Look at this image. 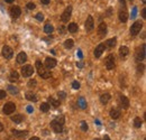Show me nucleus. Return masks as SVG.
<instances>
[{"mask_svg":"<svg viewBox=\"0 0 146 140\" xmlns=\"http://www.w3.org/2000/svg\"><path fill=\"white\" fill-rule=\"evenodd\" d=\"M35 67H36L37 73H38V75H39L40 77L45 78V80H46V78H50V77H51V72H48L46 69H45L44 64L40 62V60H36Z\"/></svg>","mask_w":146,"mask_h":140,"instance_id":"obj_1","label":"nucleus"},{"mask_svg":"<svg viewBox=\"0 0 146 140\" xmlns=\"http://www.w3.org/2000/svg\"><path fill=\"white\" fill-rule=\"evenodd\" d=\"M142 28H143V22H142L141 20L135 21L134 24L132 25V27H130V35L132 36L138 35V33H141Z\"/></svg>","mask_w":146,"mask_h":140,"instance_id":"obj_2","label":"nucleus"},{"mask_svg":"<svg viewBox=\"0 0 146 140\" xmlns=\"http://www.w3.org/2000/svg\"><path fill=\"white\" fill-rule=\"evenodd\" d=\"M15 110H16V104H15L14 102H7V103L3 105V109H2L3 113H5L6 115H9L11 113H14Z\"/></svg>","mask_w":146,"mask_h":140,"instance_id":"obj_3","label":"nucleus"},{"mask_svg":"<svg viewBox=\"0 0 146 140\" xmlns=\"http://www.w3.org/2000/svg\"><path fill=\"white\" fill-rule=\"evenodd\" d=\"M71 16H72V6H69V7H66L64 11H63V14L61 16V20L63 22H67L70 20Z\"/></svg>","mask_w":146,"mask_h":140,"instance_id":"obj_4","label":"nucleus"},{"mask_svg":"<svg viewBox=\"0 0 146 140\" xmlns=\"http://www.w3.org/2000/svg\"><path fill=\"white\" fill-rule=\"evenodd\" d=\"M13 55H14L13 48L9 47V46H7V45H5V46L2 47V56L6 59H10L11 57H13Z\"/></svg>","mask_w":146,"mask_h":140,"instance_id":"obj_5","label":"nucleus"},{"mask_svg":"<svg viewBox=\"0 0 146 140\" xmlns=\"http://www.w3.org/2000/svg\"><path fill=\"white\" fill-rule=\"evenodd\" d=\"M33 73H34V69H33L32 65H25V66H22V69H21V74H22V76H24V77H29V76H32Z\"/></svg>","mask_w":146,"mask_h":140,"instance_id":"obj_6","label":"nucleus"},{"mask_svg":"<svg viewBox=\"0 0 146 140\" xmlns=\"http://www.w3.org/2000/svg\"><path fill=\"white\" fill-rule=\"evenodd\" d=\"M106 67H107V70H112V69H115V56L110 54V55H108L107 56V58H106Z\"/></svg>","mask_w":146,"mask_h":140,"instance_id":"obj_7","label":"nucleus"},{"mask_svg":"<svg viewBox=\"0 0 146 140\" xmlns=\"http://www.w3.org/2000/svg\"><path fill=\"white\" fill-rule=\"evenodd\" d=\"M93 28H95V20H93L92 16H88L87 20H85V29L88 33H90L93 30Z\"/></svg>","mask_w":146,"mask_h":140,"instance_id":"obj_8","label":"nucleus"},{"mask_svg":"<svg viewBox=\"0 0 146 140\" xmlns=\"http://www.w3.org/2000/svg\"><path fill=\"white\" fill-rule=\"evenodd\" d=\"M136 59L138 62H142V60L145 59V44H143L142 47L138 48V51L136 53Z\"/></svg>","mask_w":146,"mask_h":140,"instance_id":"obj_9","label":"nucleus"},{"mask_svg":"<svg viewBox=\"0 0 146 140\" xmlns=\"http://www.w3.org/2000/svg\"><path fill=\"white\" fill-rule=\"evenodd\" d=\"M10 15H11V17H13L14 19H17V18L21 15V9H20L18 6L11 7V9H10Z\"/></svg>","mask_w":146,"mask_h":140,"instance_id":"obj_10","label":"nucleus"},{"mask_svg":"<svg viewBox=\"0 0 146 140\" xmlns=\"http://www.w3.org/2000/svg\"><path fill=\"white\" fill-rule=\"evenodd\" d=\"M56 64H57V62H56V59L53 58V57H47L46 59H45V67L46 69H54V67L56 66Z\"/></svg>","mask_w":146,"mask_h":140,"instance_id":"obj_11","label":"nucleus"},{"mask_svg":"<svg viewBox=\"0 0 146 140\" xmlns=\"http://www.w3.org/2000/svg\"><path fill=\"white\" fill-rule=\"evenodd\" d=\"M106 50V46H104V44H99L98 46L96 47V50H95V57L96 58H99L101 55H102V53H103V51Z\"/></svg>","mask_w":146,"mask_h":140,"instance_id":"obj_12","label":"nucleus"},{"mask_svg":"<svg viewBox=\"0 0 146 140\" xmlns=\"http://www.w3.org/2000/svg\"><path fill=\"white\" fill-rule=\"evenodd\" d=\"M11 133H13L15 137H17V138H25V137H27L28 131H26V130H16V129H13V130H11Z\"/></svg>","mask_w":146,"mask_h":140,"instance_id":"obj_13","label":"nucleus"},{"mask_svg":"<svg viewBox=\"0 0 146 140\" xmlns=\"http://www.w3.org/2000/svg\"><path fill=\"white\" fill-rule=\"evenodd\" d=\"M118 17H119V20H120L121 22H126V21H127V19H128V13H127L126 8L119 10Z\"/></svg>","mask_w":146,"mask_h":140,"instance_id":"obj_14","label":"nucleus"},{"mask_svg":"<svg viewBox=\"0 0 146 140\" xmlns=\"http://www.w3.org/2000/svg\"><path fill=\"white\" fill-rule=\"evenodd\" d=\"M51 128L53 129L54 132H56V133H60V132L63 131V126H61L60 123H57L55 120L51 121Z\"/></svg>","mask_w":146,"mask_h":140,"instance_id":"obj_15","label":"nucleus"},{"mask_svg":"<svg viewBox=\"0 0 146 140\" xmlns=\"http://www.w3.org/2000/svg\"><path fill=\"white\" fill-rule=\"evenodd\" d=\"M98 33H99V36L100 37H104L107 34V25L104 22H101L98 27Z\"/></svg>","mask_w":146,"mask_h":140,"instance_id":"obj_16","label":"nucleus"},{"mask_svg":"<svg viewBox=\"0 0 146 140\" xmlns=\"http://www.w3.org/2000/svg\"><path fill=\"white\" fill-rule=\"evenodd\" d=\"M120 105L122 109H128L129 108V100L125 95H120Z\"/></svg>","mask_w":146,"mask_h":140,"instance_id":"obj_17","label":"nucleus"},{"mask_svg":"<svg viewBox=\"0 0 146 140\" xmlns=\"http://www.w3.org/2000/svg\"><path fill=\"white\" fill-rule=\"evenodd\" d=\"M17 63H19V64H24L26 60H27V54L26 53H24V52H21V53H19V54L17 55Z\"/></svg>","mask_w":146,"mask_h":140,"instance_id":"obj_18","label":"nucleus"},{"mask_svg":"<svg viewBox=\"0 0 146 140\" xmlns=\"http://www.w3.org/2000/svg\"><path fill=\"white\" fill-rule=\"evenodd\" d=\"M128 54H129V50H128L127 46H121L120 48H119V55H120L121 58H125Z\"/></svg>","mask_w":146,"mask_h":140,"instance_id":"obj_19","label":"nucleus"},{"mask_svg":"<svg viewBox=\"0 0 146 140\" xmlns=\"http://www.w3.org/2000/svg\"><path fill=\"white\" fill-rule=\"evenodd\" d=\"M54 32V27L51 22H46V25L44 26V33H46L47 35H51Z\"/></svg>","mask_w":146,"mask_h":140,"instance_id":"obj_20","label":"nucleus"},{"mask_svg":"<svg viewBox=\"0 0 146 140\" xmlns=\"http://www.w3.org/2000/svg\"><path fill=\"white\" fill-rule=\"evenodd\" d=\"M110 98H111V95H110L109 93H103L102 95L100 96V102H101L102 104H107L108 102H109Z\"/></svg>","mask_w":146,"mask_h":140,"instance_id":"obj_21","label":"nucleus"},{"mask_svg":"<svg viewBox=\"0 0 146 140\" xmlns=\"http://www.w3.org/2000/svg\"><path fill=\"white\" fill-rule=\"evenodd\" d=\"M18 78H19V74H18V72L17 71H11V73L9 75L10 82H17Z\"/></svg>","mask_w":146,"mask_h":140,"instance_id":"obj_22","label":"nucleus"},{"mask_svg":"<svg viewBox=\"0 0 146 140\" xmlns=\"http://www.w3.org/2000/svg\"><path fill=\"white\" fill-rule=\"evenodd\" d=\"M110 117H111V119H118L119 117H120V111L118 110V109H111L110 110Z\"/></svg>","mask_w":146,"mask_h":140,"instance_id":"obj_23","label":"nucleus"},{"mask_svg":"<svg viewBox=\"0 0 146 140\" xmlns=\"http://www.w3.org/2000/svg\"><path fill=\"white\" fill-rule=\"evenodd\" d=\"M22 120H24V117H22V114H15L11 117V121L15 123H21Z\"/></svg>","mask_w":146,"mask_h":140,"instance_id":"obj_24","label":"nucleus"},{"mask_svg":"<svg viewBox=\"0 0 146 140\" xmlns=\"http://www.w3.org/2000/svg\"><path fill=\"white\" fill-rule=\"evenodd\" d=\"M78 25L75 24V22H71V24H69V27H67V30L71 33V34H75L78 32Z\"/></svg>","mask_w":146,"mask_h":140,"instance_id":"obj_25","label":"nucleus"},{"mask_svg":"<svg viewBox=\"0 0 146 140\" xmlns=\"http://www.w3.org/2000/svg\"><path fill=\"white\" fill-rule=\"evenodd\" d=\"M78 104H79V107H80L81 109H85V108H87V101L84 100L83 96H80V98H79Z\"/></svg>","mask_w":146,"mask_h":140,"instance_id":"obj_26","label":"nucleus"},{"mask_svg":"<svg viewBox=\"0 0 146 140\" xmlns=\"http://www.w3.org/2000/svg\"><path fill=\"white\" fill-rule=\"evenodd\" d=\"M26 99L28 101H32V102H36L37 101V96L35 95L34 93H31V92H27L26 93Z\"/></svg>","mask_w":146,"mask_h":140,"instance_id":"obj_27","label":"nucleus"},{"mask_svg":"<svg viewBox=\"0 0 146 140\" xmlns=\"http://www.w3.org/2000/svg\"><path fill=\"white\" fill-rule=\"evenodd\" d=\"M116 43H117V38H116V37H114V38H110V39H108L106 44H107V46L109 47V48H112V47H115Z\"/></svg>","mask_w":146,"mask_h":140,"instance_id":"obj_28","label":"nucleus"},{"mask_svg":"<svg viewBox=\"0 0 146 140\" xmlns=\"http://www.w3.org/2000/svg\"><path fill=\"white\" fill-rule=\"evenodd\" d=\"M39 110L42 112H47L48 110H50V104H48L47 102H43L39 107Z\"/></svg>","mask_w":146,"mask_h":140,"instance_id":"obj_29","label":"nucleus"},{"mask_svg":"<svg viewBox=\"0 0 146 140\" xmlns=\"http://www.w3.org/2000/svg\"><path fill=\"white\" fill-rule=\"evenodd\" d=\"M74 46V41H73V39H66L65 41H64V47L65 48H72Z\"/></svg>","mask_w":146,"mask_h":140,"instance_id":"obj_30","label":"nucleus"},{"mask_svg":"<svg viewBox=\"0 0 146 140\" xmlns=\"http://www.w3.org/2000/svg\"><path fill=\"white\" fill-rule=\"evenodd\" d=\"M142 124H143V121H142L141 118H138V117H137V118L134 119V127L135 128H141Z\"/></svg>","mask_w":146,"mask_h":140,"instance_id":"obj_31","label":"nucleus"},{"mask_svg":"<svg viewBox=\"0 0 146 140\" xmlns=\"http://www.w3.org/2000/svg\"><path fill=\"white\" fill-rule=\"evenodd\" d=\"M8 91H9V92H10L11 94H13V95H15V94H18V93H19V90H18V89L16 88V86H14V85H9V86H8Z\"/></svg>","mask_w":146,"mask_h":140,"instance_id":"obj_32","label":"nucleus"},{"mask_svg":"<svg viewBox=\"0 0 146 140\" xmlns=\"http://www.w3.org/2000/svg\"><path fill=\"white\" fill-rule=\"evenodd\" d=\"M48 104H52L54 108H57L59 105H60V102L56 101L54 98H48Z\"/></svg>","mask_w":146,"mask_h":140,"instance_id":"obj_33","label":"nucleus"},{"mask_svg":"<svg viewBox=\"0 0 146 140\" xmlns=\"http://www.w3.org/2000/svg\"><path fill=\"white\" fill-rule=\"evenodd\" d=\"M54 120L57 123L61 124V126H63V124H64V121H65V118L63 115H59V117H56V119H54Z\"/></svg>","mask_w":146,"mask_h":140,"instance_id":"obj_34","label":"nucleus"},{"mask_svg":"<svg viewBox=\"0 0 146 140\" xmlns=\"http://www.w3.org/2000/svg\"><path fill=\"white\" fill-rule=\"evenodd\" d=\"M130 17H132V19H135V18L137 17V7L136 6L133 7V10H132V15H130Z\"/></svg>","mask_w":146,"mask_h":140,"instance_id":"obj_35","label":"nucleus"},{"mask_svg":"<svg viewBox=\"0 0 146 140\" xmlns=\"http://www.w3.org/2000/svg\"><path fill=\"white\" fill-rule=\"evenodd\" d=\"M81 130L82 131H88V124L85 121H81Z\"/></svg>","mask_w":146,"mask_h":140,"instance_id":"obj_36","label":"nucleus"},{"mask_svg":"<svg viewBox=\"0 0 146 140\" xmlns=\"http://www.w3.org/2000/svg\"><path fill=\"white\" fill-rule=\"evenodd\" d=\"M72 88H73L74 90H79V89H80V83H79L78 81L72 82Z\"/></svg>","mask_w":146,"mask_h":140,"instance_id":"obj_37","label":"nucleus"},{"mask_svg":"<svg viewBox=\"0 0 146 140\" xmlns=\"http://www.w3.org/2000/svg\"><path fill=\"white\" fill-rule=\"evenodd\" d=\"M36 84H37V82H36V80H31V81H29L28 82V86H29V88H35V86H36Z\"/></svg>","mask_w":146,"mask_h":140,"instance_id":"obj_38","label":"nucleus"},{"mask_svg":"<svg viewBox=\"0 0 146 140\" xmlns=\"http://www.w3.org/2000/svg\"><path fill=\"white\" fill-rule=\"evenodd\" d=\"M35 8H36V6H35V3H34V2H28V3H27V9L34 10Z\"/></svg>","mask_w":146,"mask_h":140,"instance_id":"obj_39","label":"nucleus"},{"mask_svg":"<svg viewBox=\"0 0 146 140\" xmlns=\"http://www.w3.org/2000/svg\"><path fill=\"white\" fill-rule=\"evenodd\" d=\"M57 95H59L60 99H62V100H64L66 98V94H65V92H63V91H60V92L57 93Z\"/></svg>","mask_w":146,"mask_h":140,"instance_id":"obj_40","label":"nucleus"},{"mask_svg":"<svg viewBox=\"0 0 146 140\" xmlns=\"http://www.w3.org/2000/svg\"><path fill=\"white\" fill-rule=\"evenodd\" d=\"M36 19L39 20V21H43L44 20V15L42 13H38V14L36 15Z\"/></svg>","mask_w":146,"mask_h":140,"instance_id":"obj_41","label":"nucleus"},{"mask_svg":"<svg viewBox=\"0 0 146 140\" xmlns=\"http://www.w3.org/2000/svg\"><path fill=\"white\" fill-rule=\"evenodd\" d=\"M6 95H7V94H6V92H5V91H3V90H0V100L5 99V98H6Z\"/></svg>","mask_w":146,"mask_h":140,"instance_id":"obj_42","label":"nucleus"},{"mask_svg":"<svg viewBox=\"0 0 146 140\" xmlns=\"http://www.w3.org/2000/svg\"><path fill=\"white\" fill-rule=\"evenodd\" d=\"M77 55H78V57L80 58V59H82V58H83V54H82V51H81V50H78Z\"/></svg>","mask_w":146,"mask_h":140,"instance_id":"obj_43","label":"nucleus"},{"mask_svg":"<svg viewBox=\"0 0 146 140\" xmlns=\"http://www.w3.org/2000/svg\"><path fill=\"white\" fill-rule=\"evenodd\" d=\"M26 110H27V112H28V113H33L34 109H33V107H32V105H28V107L26 108Z\"/></svg>","mask_w":146,"mask_h":140,"instance_id":"obj_44","label":"nucleus"},{"mask_svg":"<svg viewBox=\"0 0 146 140\" xmlns=\"http://www.w3.org/2000/svg\"><path fill=\"white\" fill-rule=\"evenodd\" d=\"M143 71H144V65H143V64L138 65V72H143Z\"/></svg>","mask_w":146,"mask_h":140,"instance_id":"obj_45","label":"nucleus"},{"mask_svg":"<svg viewBox=\"0 0 146 140\" xmlns=\"http://www.w3.org/2000/svg\"><path fill=\"white\" fill-rule=\"evenodd\" d=\"M40 2H42L43 5H48V3L51 2V0H40Z\"/></svg>","mask_w":146,"mask_h":140,"instance_id":"obj_46","label":"nucleus"},{"mask_svg":"<svg viewBox=\"0 0 146 140\" xmlns=\"http://www.w3.org/2000/svg\"><path fill=\"white\" fill-rule=\"evenodd\" d=\"M142 17H143L144 19L146 18V9H145V8H144L143 10H142Z\"/></svg>","mask_w":146,"mask_h":140,"instance_id":"obj_47","label":"nucleus"},{"mask_svg":"<svg viewBox=\"0 0 146 140\" xmlns=\"http://www.w3.org/2000/svg\"><path fill=\"white\" fill-rule=\"evenodd\" d=\"M77 66L79 67V69H82V67H83V63H82V62H79V63H77Z\"/></svg>","mask_w":146,"mask_h":140,"instance_id":"obj_48","label":"nucleus"},{"mask_svg":"<svg viewBox=\"0 0 146 140\" xmlns=\"http://www.w3.org/2000/svg\"><path fill=\"white\" fill-rule=\"evenodd\" d=\"M119 1H120V3H121V6L124 7V8H126V0H119Z\"/></svg>","mask_w":146,"mask_h":140,"instance_id":"obj_49","label":"nucleus"},{"mask_svg":"<svg viewBox=\"0 0 146 140\" xmlns=\"http://www.w3.org/2000/svg\"><path fill=\"white\" fill-rule=\"evenodd\" d=\"M59 30L61 32L62 35H63V34H65V33H64V28H63V27H60V28H59Z\"/></svg>","mask_w":146,"mask_h":140,"instance_id":"obj_50","label":"nucleus"},{"mask_svg":"<svg viewBox=\"0 0 146 140\" xmlns=\"http://www.w3.org/2000/svg\"><path fill=\"white\" fill-rule=\"evenodd\" d=\"M102 140H110V137H109V136H107V135H106V136L103 137V139H102Z\"/></svg>","mask_w":146,"mask_h":140,"instance_id":"obj_51","label":"nucleus"},{"mask_svg":"<svg viewBox=\"0 0 146 140\" xmlns=\"http://www.w3.org/2000/svg\"><path fill=\"white\" fill-rule=\"evenodd\" d=\"M29 140H39V138L38 137H33V138H31Z\"/></svg>","mask_w":146,"mask_h":140,"instance_id":"obj_52","label":"nucleus"},{"mask_svg":"<svg viewBox=\"0 0 146 140\" xmlns=\"http://www.w3.org/2000/svg\"><path fill=\"white\" fill-rule=\"evenodd\" d=\"M5 1H6L7 3H13V2H14V0H5Z\"/></svg>","mask_w":146,"mask_h":140,"instance_id":"obj_53","label":"nucleus"},{"mask_svg":"<svg viewBox=\"0 0 146 140\" xmlns=\"http://www.w3.org/2000/svg\"><path fill=\"white\" fill-rule=\"evenodd\" d=\"M1 131H3V126L0 123V132H1Z\"/></svg>","mask_w":146,"mask_h":140,"instance_id":"obj_54","label":"nucleus"},{"mask_svg":"<svg viewBox=\"0 0 146 140\" xmlns=\"http://www.w3.org/2000/svg\"><path fill=\"white\" fill-rule=\"evenodd\" d=\"M95 122H96L97 124H98V126H100V124H101V122H100V121H99V120H96V121H95Z\"/></svg>","mask_w":146,"mask_h":140,"instance_id":"obj_55","label":"nucleus"},{"mask_svg":"<svg viewBox=\"0 0 146 140\" xmlns=\"http://www.w3.org/2000/svg\"><path fill=\"white\" fill-rule=\"evenodd\" d=\"M143 2H144V3H145V2H146V0H143Z\"/></svg>","mask_w":146,"mask_h":140,"instance_id":"obj_56","label":"nucleus"},{"mask_svg":"<svg viewBox=\"0 0 146 140\" xmlns=\"http://www.w3.org/2000/svg\"><path fill=\"white\" fill-rule=\"evenodd\" d=\"M129 1H133V0H129Z\"/></svg>","mask_w":146,"mask_h":140,"instance_id":"obj_57","label":"nucleus"}]
</instances>
